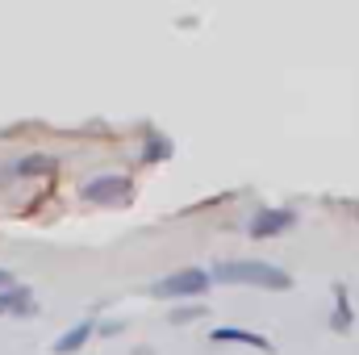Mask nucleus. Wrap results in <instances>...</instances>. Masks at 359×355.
Listing matches in <instances>:
<instances>
[{
    "label": "nucleus",
    "instance_id": "1",
    "mask_svg": "<svg viewBox=\"0 0 359 355\" xmlns=\"http://www.w3.org/2000/svg\"><path fill=\"white\" fill-rule=\"evenodd\" d=\"M209 276L222 284H255V288H271V293L292 288V276L276 264H264V260H226V264H213Z\"/></svg>",
    "mask_w": 359,
    "mask_h": 355
},
{
    "label": "nucleus",
    "instance_id": "2",
    "mask_svg": "<svg viewBox=\"0 0 359 355\" xmlns=\"http://www.w3.org/2000/svg\"><path fill=\"white\" fill-rule=\"evenodd\" d=\"M209 272L205 267H180L172 276H163V280H155V297H163V301H180V297H201V293H209Z\"/></svg>",
    "mask_w": 359,
    "mask_h": 355
},
{
    "label": "nucleus",
    "instance_id": "3",
    "mask_svg": "<svg viewBox=\"0 0 359 355\" xmlns=\"http://www.w3.org/2000/svg\"><path fill=\"white\" fill-rule=\"evenodd\" d=\"M84 201H92V205H130L134 201V180L130 176H96L84 184Z\"/></svg>",
    "mask_w": 359,
    "mask_h": 355
},
{
    "label": "nucleus",
    "instance_id": "4",
    "mask_svg": "<svg viewBox=\"0 0 359 355\" xmlns=\"http://www.w3.org/2000/svg\"><path fill=\"white\" fill-rule=\"evenodd\" d=\"M292 222H297L292 209H259V213L251 217V239H271V234L288 230Z\"/></svg>",
    "mask_w": 359,
    "mask_h": 355
},
{
    "label": "nucleus",
    "instance_id": "5",
    "mask_svg": "<svg viewBox=\"0 0 359 355\" xmlns=\"http://www.w3.org/2000/svg\"><path fill=\"white\" fill-rule=\"evenodd\" d=\"M209 339H213V343H247V347H255V351H271V343L264 339V335L243 330V326H217Z\"/></svg>",
    "mask_w": 359,
    "mask_h": 355
},
{
    "label": "nucleus",
    "instance_id": "6",
    "mask_svg": "<svg viewBox=\"0 0 359 355\" xmlns=\"http://www.w3.org/2000/svg\"><path fill=\"white\" fill-rule=\"evenodd\" d=\"M34 309H38V305H34V293H29V288L13 284V288L0 293V314H34Z\"/></svg>",
    "mask_w": 359,
    "mask_h": 355
},
{
    "label": "nucleus",
    "instance_id": "7",
    "mask_svg": "<svg viewBox=\"0 0 359 355\" xmlns=\"http://www.w3.org/2000/svg\"><path fill=\"white\" fill-rule=\"evenodd\" d=\"M92 330H96V322H80V326H72L63 339H55V355H76L92 339Z\"/></svg>",
    "mask_w": 359,
    "mask_h": 355
},
{
    "label": "nucleus",
    "instance_id": "8",
    "mask_svg": "<svg viewBox=\"0 0 359 355\" xmlns=\"http://www.w3.org/2000/svg\"><path fill=\"white\" fill-rule=\"evenodd\" d=\"M334 301H339V305H334L330 330H339V335H343V330L351 326V305H347V288H343V284H334Z\"/></svg>",
    "mask_w": 359,
    "mask_h": 355
},
{
    "label": "nucleus",
    "instance_id": "9",
    "mask_svg": "<svg viewBox=\"0 0 359 355\" xmlns=\"http://www.w3.org/2000/svg\"><path fill=\"white\" fill-rule=\"evenodd\" d=\"M50 168H55L50 155H29V159H21V163L13 168V176H42V172H50Z\"/></svg>",
    "mask_w": 359,
    "mask_h": 355
},
{
    "label": "nucleus",
    "instance_id": "10",
    "mask_svg": "<svg viewBox=\"0 0 359 355\" xmlns=\"http://www.w3.org/2000/svg\"><path fill=\"white\" fill-rule=\"evenodd\" d=\"M172 155V142L163 138V134H151V142L142 147V163H159V159H168Z\"/></svg>",
    "mask_w": 359,
    "mask_h": 355
},
{
    "label": "nucleus",
    "instance_id": "11",
    "mask_svg": "<svg viewBox=\"0 0 359 355\" xmlns=\"http://www.w3.org/2000/svg\"><path fill=\"white\" fill-rule=\"evenodd\" d=\"M201 314H205L201 305H180V309H172V314H168V322H172V326H180V322H192V318H201Z\"/></svg>",
    "mask_w": 359,
    "mask_h": 355
},
{
    "label": "nucleus",
    "instance_id": "12",
    "mask_svg": "<svg viewBox=\"0 0 359 355\" xmlns=\"http://www.w3.org/2000/svg\"><path fill=\"white\" fill-rule=\"evenodd\" d=\"M0 284H8V272H4V267H0Z\"/></svg>",
    "mask_w": 359,
    "mask_h": 355
}]
</instances>
